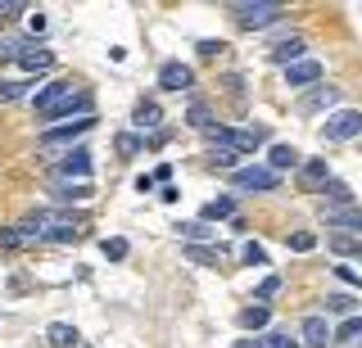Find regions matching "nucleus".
Returning a JSON list of instances; mask_svg holds the SVG:
<instances>
[{"label": "nucleus", "mask_w": 362, "mask_h": 348, "mask_svg": "<svg viewBox=\"0 0 362 348\" xmlns=\"http://www.w3.org/2000/svg\"><path fill=\"white\" fill-rule=\"evenodd\" d=\"M14 231L23 235V244H32V240H77V235L86 231V222L77 217V212L37 208V212H28V217H23Z\"/></svg>", "instance_id": "f257e3e1"}, {"label": "nucleus", "mask_w": 362, "mask_h": 348, "mask_svg": "<svg viewBox=\"0 0 362 348\" xmlns=\"http://www.w3.org/2000/svg\"><path fill=\"white\" fill-rule=\"evenodd\" d=\"M32 104H37L41 118H90V95L82 91L77 82H50L41 86L37 95H32Z\"/></svg>", "instance_id": "f03ea898"}, {"label": "nucleus", "mask_w": 362, "mask_h": 348, "mask_svg": "<svg viewBox=\"0 0 362 348\" xmlns=\"http://www.w3.org/2000/svg\"><path fill=\"white\" fill-rule=\"evenodd\" d=\"M281 14H286V9L276 5V0H240V5H231V18L240 28H272V23H281Z\"/></svg>", "instance_id": "7ed1b4c3"}, {"label": "nucleus", "mask_w": 362, "mask_h": 348, "mask_svg": "<svg viewBox=\"0 0 362 348\" xmlns=\"http://www.w3.org/2000/svg\"><path fill=\"white\" fill-rule=\"evenodd\" d=\"M322 136L326 140H354V136H362V114H358V109H335V114L322 122Z\"/></svg>", "instance_id": "20e7f679"}, {"label": "nucleus", "mask_w": 362, "mask_h": 348, "mask_svg": "<svg viewBox=\"0 0 362 348\" xmlns=\"http://www.w3.org/2000/svg\"><path fill=\"white\" fill-rule=\"evenodd\" d=\"M90 127H95V114H90V118H68V122H59V127H45L41 131V145H68V140L86 136Z\"/></svg>", "instance_id": "39448f33"}, {"label": "nucleus", "mask_w": 362, "mask_h": 348, "mask_svg": "<svg viewBox=\"0 0 362 348\" xmlns=\"http://www.w3.org/2000/svg\"><path fill=\"white\" fill-rule=\"evenodd\" d=\"M231 186L235 190H276L281 176L272 172V167H235V172H231Z\"/></svg>", "instance_id": "423d86ee"}, {"label": "nucleus", "mask_w": 362, "mask_h": 348, "mask_svg": "<svg viewBox=\"0 0 362 348\" xmlns=\"http://www.w3.org/2000/svg\"><path fill=\"white\" fill-rule=\"evenodd\" d=\"M190 82H195V73H190V64H181V59H168L163 68H158V86H163V91H186Z\"/></svg>", "instance_id": "0eeeda50"}, {"label": "nucleus", "mask_w": 362, "mask_h": 348, "mask_svg": "<svg viewBox=\"0 0 362 348\" xmlns=\"http://www.w3.org/2000/svg\"><path fill=\"white\" fill-rule=\"evenodd\" d=\"M313 82H322V64L317 59H299L286 68V86H313Z\"/></svg>", "instance_id": "6e6552de"}, {"label": "nucleus", "mask_w": 362, "mask_h": 348, "mask_svg": "<svg viewBox=\"0 0 362 348\" xmlns=\"http://www.w3.org/2000/svg\"><path fill=\"white\" fill-rule=\"evenodd\" d=\"M54 172H59V176H77V181H86V172H90V154H86V150H68Z\"/></svg>", "instance_id": "1a4fd4ad"}, {"label": "nucleus", "mask_w": 362, "mask_h": 348, "mask_svg": "<svg viewBox=\"0 0 362 348\" xmlns=\"http://www.w3.org/2000/svg\"><path fill=\"white\" fill-rule=\"evenodd\" d=\"M299 335H303V348H326L331 344V325H326V317H308L299 325Z\"/></svg>", "instance_id": "9d476101"}, {"label": "nucleus", "mask_w": 362, "mask_h": 348, "mask_svg": "<svg viewBox=\"0 0 362 348\" xmlns=\"http://www.w3.org/2000/svg\"><path fill=\"white\" fill-rule=\"evenodd\" d=\"M303 50H308V46H303L299 37H290V41H281V46H272V50H267V59H272V64H281V68H290V64H299V59H303Z\"/></svg>", "instance_id": "9b49d317"}, {"label": "nucleus", "mask_w": 362, "mask_h": 348, "mask_svg": "<svg viewBox=\"0 0 362 348\" xmlns=\"http://www.w3.org/2000/svg\"><path fill=\"white\" fill-rule=\"evenodd\" d=\"M322 208H354V190L331 176V181L322 186Z\"/></svg>", "instance_id": "f8f14e48"}, {"label": "nucleus", "mask_w": 362, "mask_h": 348, "mask_svg": "<svg viewBox=\"0 0 362 348\" xmlns=\"http://www.w3.org/2000/svg\"><path fill=\"white\" fill-rule=\"evenodd\" d=\"M322 212H326V227H331V231L349 227V231L362 235V208H322Z\"/></svg>", "instance_id": "ddd939ff"}, {"label": "nucleus", "mask_w": 362, "mask_h": 348, "mask_svg": "<svg viewBox=\"0 0 362 348\" xmlns=\"http://www.w3.org/2000/svg\"><path fill=\"white\" fill-rule=\"evenodd\" d=\"M45 340H50V348H77V344H82V335H77V325L54 321L50 330H45Z\"/></svg>", "instance_id": "4468645a"}, {"label": "nucleus", "mask_w": 362, "mask_h": 348, "mask_svg": "<svg viewBox=\"0 0 362 348\" xmlns=\"http://www.w3.org/2000/svg\"><path fill=\"white\" fill-rule=\"evenodd\" d=\"M335 100H339L335 86H317L313 95H303V100H299V114H313V109H331Z\"/></svg>", "instance_id": "2eb2a0df"}, {"label": "nucleus", "mask_w": 362, "mask_h": 348, "mask_svg": "<svg viewBox=\"0 0 362 348\" xmlns=\"http://www.w3.org/2000/svg\"><path fill=\"white\" fill-rule=\"evenodd\" d=\"M132 122H136L141 131H158L163 114H158V104H154V100H141V104H136V114H132Z\"/></svg>", "instance_id": "dca6fc26"}, {"label": "nucleus", "mask_w": 362, "mask_h": 348, "mask_svg": "<svg viewBox=\"0 0 362 348\" xmlns=\"http://www.w3.org/2000/svg\"><path fill=\"white\" fill-rule=\"evenodd\" d=\"M23 68H28V73H45V68H50V64H54V54L50 50H45V46H28V50H23Z\"/></svg>", "instance_id": "f3484780"}, {"label": "nucleus", "mask_w": 362, "mask_h": 348, "mask_svg": "<svg viewBox=\"0 0 362 348\" xmlns=\"http://www.w3.org/2000/svg\"><path fill=\"white\" fill-rule=\"evenodd\" d=\"M267 163H272V172H286V167H299V154H294L290 145H272Z\"/></svg>", "instance_id": "a211bd4d"}, {"label": "nucleus", "mask_w": 362, "mask_h": 348, "mask_svg": "<svg viewBox=\"0 0 362 348\" xmlns=\"http://www.w3.org/2000/svg\"><path fill=\"white\" fill-rule=\"evenodd\" d=\"M209 163H213V167H226V172H235V167H240V154L226 150V145H209Z\"/></svg>", "instance_id": "6ab92c4d"}, {"label": "nucleus", "mask_w": 362, "mask_h": 348, "mask_svg": "<svg viewBox=\"0 0 362 348\" xmlns=\"http://www.w3.org/2000/svg\"><path fill=\"white\" fill-rule=\"evenodd\" d=\"M267 321H272L267 303H254V308H245V312H240V325H245V330H263Z\"/></svg>", "instance_id": "aec40b11"}, {"label": "nucleus", "mask_w": 362, "mask_h": 348, "mask_svg": "<svg viewBox=\"0 0 362 348\" xmlns=\"http://www.w3.org/2000/svg\"><path fill=\"white\" fill-rule=\"evenodd\" d=\"M303 181H308V186H326V181H331L326 159H308V163H303Z\"/></svg>", "instance_id": "412c9836"}, {"label": "nucleus", "mask_w": 362, "mask_h": 348, "mask_svg": "<svg viewBox=\"0 0 362 348\" xmlns=\"http://www.w3.org/2000/svg\"><path fill=\"white\" fill-rule=\"evenodd\" d=\"M204 217L209 222H222V217H235V199H213V204H204Z\"/></svg>", "instance_id": "4be33fe9"}, {"label": "nucleus", "mask_w": 362, "mask_h": 348, "mask_svg": "<svg viewBox=\"0 0 362 348\" xmlns=\"http://www.w3.org/2000/svg\"><path fill=\"white\" fill-rule=\"evenodd\" d=\"M190 127H199V131H209L213 127V114H209V104H204V100H190Z\"/></svg>", "instance_id": "5701e85b"}, {"label": "nucleus", "mask_w": 362, "mask_h": 348, "mask_svg": "<svg viewBox=\"0 0 362 348\" xmlns=\"http://www.w3.org/2000/svg\"><path fill=\"white\" fill-rule=\"evenodd\" d=\"M258 348H299V344H294V335L290 330H267L263 335V340H254Z\"/></svg>", "instance_id": "b1692460"}, {"label": "nucleus", "mask_w": 362, "mask_h": 348, "mask_svg": "<svg viewBox=\"0 0 362 348\" xmlns=\"http://www.w3.org/2000/svg\"><path fill=\"white\" fill-rule=\"evenodd\" d=\"M354 308H358L354 294H326V312H335V317H349Z\"/></svg>", "instance_id": "393cba45"}, {"label": "nucleus", "mask_w": 362, "mask_h": 348, "mask_svg": "<svg viewBox=\"0 0 362 348\" xmlns=\"http://www.w3.org/2000/svg\"><path fill=\"white\" fill-rule=\"evenodd\" d=\"M177 235H181V240H209V227H204V222H177V227H173Z\"/></svg>", "instance_id": "a878e982"}, {"label": "nucleus", "mask_w": 362, "mask_h": 348, "mask_svg": "<svg viewBox=\"0 0 362 348\" xmlns=\"http://www.w3.org/2000/svg\"><path fill=\"white\" fill-rule=\"evenodd\" d=\"M95 190H90V181H77V186H59V199L64 204H73V199H90Z\"/></svg>", "instance_id": "bb28decb"}, {"label": "nucleus", "mask_w": 362, "mask_h": 348, "mask_svg": "<svg viewBox=\"0 0 362 348\" xmlns=\"http://www.w3.org/2000/svg\"><path fill=\"white\" fill-rule=\"evenodd\" d=\"M290 249H294V253H313V249H317V235H313V231H294V235H290Z\"/></svg>", "instance_id": "cd10ccee"}, {"label": "nucleus", "mask_w": 362, "mask_h": 348, "mask_svg": "<svg viewBox=\"0 0 362 348\" xmlns=\"http://www.w3.org/2000/svg\"><path fill=\"white\" fill-rule=\"evenodd\" d=\"M23 50H28V41H18V37L0 41V59H23Z\"/></svg>", "instance_id": "c85d7f7f"}, {"label": "nucleus", "mask_w": 362, "mask_h": 348, "mask_svg": "<svg viewBox=\"0 0 362 348\" xmlns=\"http://www.w3.org/2000/svg\"><path fill=\"white\" fill-rule=\"evenodd\" d=\"M18 95H28V82H5V77H0V104H9V100H18Z\"/></svg>", "instance_id": "c756f323"}, {"label": "nucleus", "mask_w": 362, "mask_h": 348, "mask_svg": "<svg viewBox=\"0 0 362 348\" xmlns=\"http://www.w3.org/2000/svg\"><path fill=\"white\" fill-rule=\"evenodd\" d=\"M358 335H362V317H349L339 330H331V340H358Z\"/></svg>", "instance_id": "7c9ffc66"}, {"label": "nucleus", "mask_w": 362, "mask_h": 348, "mask_svg": "<svg viewBox=\"0 0 362 348\" xmlns=\"http://www.w3.org/2000/svg\"><path fill=\"white\" fill-rule=\"evenodd\" d=\"M331 249H335V253H362V240H349V235L335 231V235H331Z\"/></svg>", "instance_id": "2f4dec72"}, {"label": "nucleus", "mask_w": 362, "mask_h": 348, "mask_svg": "<svg viewBox=\"0 0 362 348\" xmlns=\"http://www.w3.org/2000/svg\"><path fill=\"white\" fill-rule=\"evenodd\" d=\"M240 258H245V263H249V267H263V263H267V253H263V244H254V240H249V244H245V249H240Z\"/></svg>", "instance_id": "473e14b6"}, {"label": "nucleus", "mask_w": 362, "mask_h": 348, "mask_svg": "<svg viewBox=\"0 0 362 348\" xmlns=\"http://www.w3.org/2000/svg\"><path fill=\"white\" fill-rule=\"evenodd\" d=\"M113 145H118V154H122V159H132V154H141V140H136L132 131H122V136L113 140Z\"/></svg>", "instance_id": "72a5a7b5"}, {"label": "nucleus", "mask_w": 362, "mask_h": 348, "mask_svg": "<svg viewBox=\"0 0 362 348\" xmlns=\"http://www.w3.org/2000/svg\"><path fill=\"white\" fill-rule=\"evenodd\" d=\"M100 249H105V258H113V263H122V258H127V240H105Z\"/></svg>", "instance_id": "f704fd0d"}, {"label": "nucleus", "mask_w": 362, "mask_h": 348, "mask_svg": "<svg viewBox=\"0 0 362 348\" xmlns=\"http://www.w3.org/2000/svg\"><path fill=\"white\" fill-rule=\"evenodd\" d=\"M281 294V276H267L263 285H258V303H267V299H276Z\"/></svg>", "instance_id": "c9c22d12"}, {"label": "nucleus", "mask_w": 362, "mask_h": 348, "mask_svg": "<svg viewBox=\"0 0 362 348\" xmlns=\"http://www.w3.org/2000/svg\"><path fill=\"white\" fill-rule=\"evenodd\" d=\"M0 249H23V235L14 227H5V231H0Z\"/></svg>", "instance_id": "e433bc0d"}, {"label": "nucleus", "mask_w": 362, "mask_h": 348, "mask_svg": "<svg viewBox=\"0 0 362 348\" xmlns=\"http://www.w3.org/2000/svg\"><path fill=\"white\" fill-rule=\"evenodd\" d=\"M186 258H190V263H218V253H213V249H199V244H190Z\"/></svg>", "instance_id": "4c0bfd02"}, {"label": "nucleus", "mask_w": 362, "mask_h": 348, "mask_svg": "<svg viewBox=\"0 0 362 348\" xmlns=\"http://www.w3.org/2000/svg\"><path fill=\"white\" fill-rule=\"evenodd\" d=\"M23 9H28L23 0H0V18H9V14H23Z\"/></svg>", "instance_id": "58836bf2"}, {"label": "nucleus", "mask_w": 362, "mask_h": 348, "mask_svg": "<svg viewBox=\"0 0 362 348\" xmlns=\"http://www.w3.org/2000/svg\"><path fill=\"white\" fill-rule=\"evenodd\" d=\"M226 46H222V41H199V54H204V59H213V54H222Z\"/></svg>", "instance_id": "ea45409f"}, {"label": "nucleus", "mask_w": 362, "mask_h": 348, "mask_svg": "<svg viewBox=\"0 0 362 348\" xmlns=\"http://www.w3.org/2000/svg\"><path fill=\"white\" fill-rule=\"evenodd\" d=\"M335 272H339V280H349V285H362V276L354 272V267H335Z\"/></svg>", "instance_id": "a19ab883"}, {"label": "nucleus", "mask_w": 362, "mask_h": 348, "mask_svg": "<svg viewBox=\"0 0 362 348\" xmlns=\"http://www.w3.org/2000/svg\"><path fill=\"white\" fill-rule=\"evenodd\" d=\"M136 190H141V195H150V190H154V176H150V172L136 176Z\"/></svg>", "instance_id": "79ce46f5"}, {"label": "nucleus", "mask_w": 362, "mask_h": 348, "mask_svg": "<svg viewBox=\"0 0 362 348\" xmlns=\"http://www.w3.org/2000/svg\"><path fill=\"white\" fill-rule=\"evenodd\" d=\"M235 348H258V344H254V340H240V344H235Z\"/></svg>", "instance_id": "37998d69"}]
</instances>
